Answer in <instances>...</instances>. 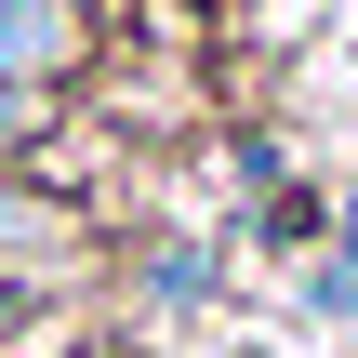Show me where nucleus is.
<instances>
[{
  "label": "nucleus",
  "mask_w": 358,
  "mask_h": 358,
  "mask_svg": "<svg viewBox=\"0 0 358 358\" xmlns=\"http://www.w3.org/2000/svg\"><path fill=\"white\" fill-rule=\"evenodd\" d=\"M0 133H13V93H0Z\"/></svg>",
  "instance_id": "obj_2"
},
{
  "label": "nucleus",
  "mask_w": 358,
  "mask_h": 358,
  "mask_svg": "<svg viewBox=\"0 0 358 358\" xmlns=\"http://www.w3.org/2000/svg\"><path fill=\"white\" fill-rule=\"evenodd\" d=\"M66 40H80V13H66V0H0V66H13V80H27V66H53Z\"/></svg>",
  "instance_id": "obj_1"
}]
</instances>
